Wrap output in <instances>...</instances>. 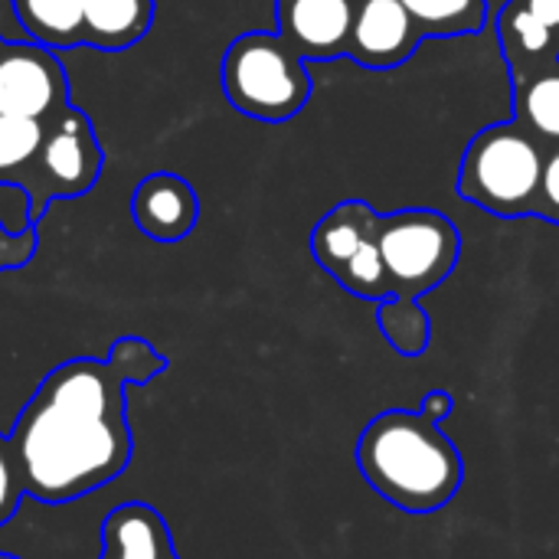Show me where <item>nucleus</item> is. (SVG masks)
I'll use <instances>...</instances> for the list:
<instances>
[{
    "label": "nucleus",
    "instance_id": "obj_1",
    "mask_svg": "<svg viewBox=\"0 0 559 559\" xmlns=\"http://www.w3.org/2000/svg\"><path fill=\"white\" fill-rule=\"evenodd\" d=\"M124 386L128 380L111 357H75L43 377L10 429L26 498L79 501L131 465Z\"/></svg>",
    "mask_w": 559,
    "mask_h": 559
},
{
    "label": "nucleus",
    "instance_id": "obj_2",
    "mask_svg": "<svg viewBox=\"0 0 559 559\" xmlns=\"http://www.w3.org/2000/svg\"><path fill=\"white\" fill-rule=\"evenodd\" d=\"M364 481L403 514L442 511L465 481L462 449L419 409H386L367 423L357 442Z\"/></svg>",
    "mask_w": 559,
    "mask_h": 559
},
{
    "label": "nucleus",
    "instance_id": "obj_3",
    "mask_svg": "<svg viewBox=\"0 0 559 559\" xmlns=\"http://www.w3.org/2000/svg\"><path fill=\"white\" fill-rule=\"evenodd\" d=\"M547 147L521 121H495L481 128L459 167V193L491 216H537Z\"/></svg>",
    "mask_w": 559,
    "mask_h": 559
},
{
    "label": "nucleus",
    "instance_id": "obj_4",
    "mask_svg": "<svg viewBox=\"0 0 559 559\" xmlns=\"http://www.w3.org/2000/svg\"><path fill=\"white\" fill-rule=\"evenodd\" d=\"M226 102L255 121H288L305 111L311 98V75L305 59L278 36L252 29L226 46L219 69Z\"/></svg>",
    "mask_w": 559,
    "mask_h": 559
},
{
    "label": "nucleus",
    "instance_id": "obj_5",
    "mask_svg": "<svg viewBox=\"0 0 559 559\" xmlns=\"http://www.w3.org/2000/svg\"><path fill=\"white\" fill-rule=\"evenodd\" d=\"M377 246L386 262L393 295L423 298L455 272L462 255V233L445 213L409 206L400 213H380Z\"/></svg>",
    "mask_w": 559,
    "mask_h": 559
},
{
    "label": "nucleus",
    "instance_id": "obj_6",
    "mask_svg": "<svg viewBox=\"0 0 559 559\" xmlns=\"http://www.w3.org/2000/svg\"><path fill=\"white\" fill-rule=\"evenodd\" d=\"M105 167L102 144L95 138L92 118L69 105L52 124H46L39 147V206L46 213L49 200H72L88 193Z\"/></svg>",
    "mask_w": 559,
    "mask_h": 559
},
{
    "label": "nucleus",
    "instance_id": "obj_7",
    "mask_svg": "<svg viewBox=\"0 0 559 559\" xmlns=\"http://www.w3.org/2000/svg\"><path fill=\"white\" fill-rule=\"evenodd\" d=\"M69 108V79L59 56L33 39L7 43L0 52V111L52 124Z\"/></svg>",
    "mask_w": 559,
    "mask_h": 559
},
{
    "label": "nucleus",
    "instance_id": "obj_8",
    "mask_svg": "<svg viewBox=\"0 0 559 559\" xmlns=\"http://www.w3.org/2000/svg\"><path fill=\"white\" fill-rule=\"evenodd\" d=\"M423 39L426 33L400 0H357L347 56L364 69H396Z\"/></svg>",
    "mask_w": 559,
    "mask_h": 559
},
{
    "label": "nucleus",
    "instance_id": "obj_9",
    "mask_svg": "<svg viewBox=\"0 0 559 559\" xmlns=\"http://www.w3.org/2000/svg\"><path fill=\"white\" fill-rule=\"evenodd\" d=\"M357 0H275L278 36L301 59L347 56Z\"/></svg>",
    "mask_w": 559,
    "mask_h": 559
},
{
    "label": "nucleus",
    "instance_id": "obj_10",
    "mask_svg": "<svg viewBox=\"0 0 559 559\" xmlns=\"http://www.w3.org/2000/svg\"><path fill=\"white\" fill-rule=\"evenodd\" d=\"M131 219L154 242H180L200 219V197L180 174H147L131 193Z\"/></svg>",
    "mask_w": 559,
    "mask_h": 559
},
{
    "label": "nucleus",
    "instance_id": "obj_11",
    "mask_svg": "<svg viewBox=\"0 0 559 559\" xmlns=\"http://www.w3.org/2000/svg\"><path fill=\"white\" fill-rule=\"evenodd\" d=\"M98 559H180L170 540V527L157 508L144 501L118 504L102 524Z\"/></svg>",
    "mask_w": 559,
    "mask_h": 559
},
{
    "label": "nucleus",
    "instance_id": "obj_12",
    "mask_svg": "<svg viewBox=\"0 0 559 559\" xmlns=\"http://www.w3.org/2000/svg\"><path fill=\"white\" fill-rule=\"evenodd\" d=\"M377 219H380V213L367 200H341L311 229L314 262L331 278H337L344 272V265L377 236Z\"/></svg>",
    "mask_w": 559,
    "mask_h": 559
},
{
    "label": "nucleus",
    "instance_id": "obj_13",
    "mask_svg": "<svg viewBox=\"0 0 559 559\" xmlns=\"http://www.w3.org/2000/svg\"><path fill=\"white\" fill-rule=\"evenodd\" d=\"M46 124L0 111V187H16L29 200V219L43 216L39 206V147Z\"/></svg>",
    "mask_w": 559,
    "mask_h": 559
},
{
    "label": "nucleus",
    "instance_id": "obj_14",
    "mask_svg": "<svg viewBox=\"0 0 559 559\" xmlns=\"http://www.w3.org/2000/svg\"><path fill=\"white\" fill-rule=\"evenodd\" d=\"M154 23V0H85L82 46L118 52L147 36Z\"/></svg>",
    "mask_w": 559,
    "mask_h": 559
},
{
    "label": "nucleus",
    "instance_id": "obj_15",
    "mask_svg": "<svg viewBox=\"0 0 559 559\" xmlns=\"http://www.w3.org/2000/svg\"><path fill=\"white\" fill-rule=\"evenodd\" d=\"M495 33H498V46L511 72L537 69L559 59V36L544 20H537L521 0H508L501 7L495 20Z\"/></svg>",
    "mask_w": 559,
    "mask_h": 559
},
{
    "label": "nucleus",
    "instance_id": "obj_16",
    "mask_svg": "<svg viewBox=\"0 0 559 559\" xmlns=\"http://www.w3.org/2000/svg\"><path fill=\"white\" fill-rule=\"evenodd\" d=\"M514 85V121H521L547 151L559 147V59L511 72Z\"/></svg>",
    "mask_w": 559,
    "mask_h": 559
},
{
    "label": "nucleus",
    "instance_id": "obj_17",
    "mask_svg": "<svg viewBox=\"0 0 559 559\" xmlns=\"http://www.w3.org/2000/svg\"><path fill=\"white\" fill-rule=\"evenodd\" d=\"M13 13L26 39L49 49L82 46V13L85 0H13Z\"/></svg>",
    "mask_w": 559,
    "mask_h": 559
},
{
    "label": "nucleus",
    "instance_id": "obj_18",
    "mask_svg": "<svg viewBox=\"0 0 559 559\" xmlns=\"http://www.w3.org/2000/svg\"><path fill=\"white\" fill-rule=\"evenodd\" d=\"M377 321L400 357H423L432 344V318L426 314L419 298L390 295L377 305Z\"/></svg>",
    "mask_w": 559,
    "mask_h": 559
},
{
    "label": "nucleus",
    "instance_id": "obj_19",
    "mask_svg": "<svg viewBox=\"0 0 559 559\" xmlns=\"http://www.w3.org/2000/svg\"><path fill=\"white\" fill-rule=\"evenodd\" d=\"M426 36H468L488 23V0H400Z\"/></svg>",
    "mask_w": 559,
    "mask_h": 559
},
{
    "label": "nucleus",
    "instance_id": "obj_20",
    "mask_svg": "<svg viewBox=\"0 0 559 559\" xmlns=\"http://www.w3.org/2000/svg\"><path fill=\"white\" fill-rule=\"evenodd\" d=\"M108 357L121 367L128 386H147L154 377L167 370L164 354H157L144 337H118L108 350Z\"/></svg>",
    "mask_w": 559,
    "mask_h": 559
},
{
    "label": "nucleus",
    "instance_id": "obj_21",
    "mask_svg": "<svg viewBox=\"0 0 559 559\" xmlns=\"http://www.w3.org/2000/svg\"><path fill=\"white\" fill-rule=\"evenodd\" d=\"M23 498V481H20V468L13 459V445L10 436H0V527L16 514Z\"/></svg>",
    "mask_w": 559,
    "mask_h": 559
},
{
    "label": "nucleus",
    "instance_id": "obj_22",
    "mask_svg": "<svg viewBox=\"0 0 559 559\" xmlns=\"http://www.w3.org/2000/svg\"><path fill=\"white\" fill-rule=\"evenodd\" d=\"M36 255V229H10L3 219H0V272H10V269H23L29 265Z\"/></svg>",
    "mask_w": 559,
    "mask_h": 559
},
{
    "label": "nucleus",
    "instance_id": "obj_23",
    "mask_svg": "<svg viewBox=\"0 0 559 559\" xmlns=\"http://www.w3.org/2000/svg\"><path fill=\"white\" fill-rule=\"evenodd\" d=\"M537 216L559 226V147L547 151L544 183H540V200H537Z\"/></svg>",
    "mask_w": 559,
    "mask_h": 559
},
{
    "label": "nucleus",
    "instance_id": "obj_24",
    "mask_svg": "<svg viewBox=\"0 0 559 559\" xmlns=\"http://www.w3.org/2000/svg\"><path fill=\"white\" fill-rule=\"evenodd\" d=\"M452 409H455V400H452V393H445V390H432V393H426L423 403H419V413H423L429 423H436V426H442V423L452 416Z\"/></svg>",
    "mask_w": 559,
    "mask_h": 559
},
{
    "label": "nucleus",
    "instance_id": "obj_25",
    "mask_svg": "<svg viewBox=\"0 0 559 559\" xmlns=\"http://www.w3.org/2000/svg\"><path fill=\"white\" fill-rule=\"evenodd\" d=\"M521 3L559 36V0H521Z\"/></svg>",
    "mask_w": 559,
    "mask_h": 559
},
{
    "label": "nucleus",
    "instance_id": "obj_26",
    "mask_svg": "<svg viewBox=\"0 0 559 559\" xmlns=\"http://www.w3.org/2000/svg\"><path fill=\"white\" fill-rule=\"evenodd\" d=\"M3 46H7V39H3V36H0V52H3Z\"/></svg>",
    "mask_w": 559,
    "mask_h": 559
},
{
    "label": "nucleus",
    "instance_id": "obj_27",
    "mask_svg": "<svg viewBox=\"0 0 559 559\" xmlns=\"http://www.w3.org/2000/svg\"><path fill=\"white\" fill-rule=\"evenodd\" d=\"M0 559H16V557H10V554H0Z\"/></svg>",
    "mask_w": 559,
    "mask_h": 559
}]
</instances>
